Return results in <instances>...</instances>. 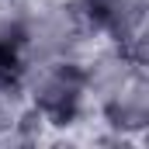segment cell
<instances>
[{
    "mask_svg": "<svg viewBox=\"0 0 149 149\" xmlns=\"http://www.w3.org/2000/svg\"><path fill=\"white\" fill-rule=\"evenodd\" d=\"M80 97H83V76L76 73L73 63H52L42 76V87L35 90V101L42 104V111L56 118H70Z\"/></svg>",
    "mask_w": 149,
    "mask_h": 149,
    "instance_id": "1",
    "label": "cell"
}]
</instances>
